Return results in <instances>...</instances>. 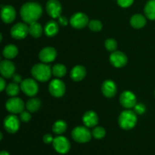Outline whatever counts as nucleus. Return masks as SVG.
<instances>
[{"label": "nucleus", "instance_id": "nucleus-1", "mask_svg": "<svg viewBox=\"0 0 155 155\" xmlns=\"http://www.w3.org/2000/svg\"><path fill=\"white\" fill-rule=\"evenodd\" d=\"M42 13L40 5L36 2H27L21 7V14L23 21L27 24L36 22Z\"/></svg>", "mask_w": 155, "mask_h": 155}, {"label": "nucleus", "instance_id": "nucleus-2", "mask_svg": "<svg viewBox=\"0 0 155 155\" xmlns=\"http://www.w3.org/2000/svg\"><path fill=\"white\" fill-rule=\"evenodd\" d=\"M31 73L36 80L40 82H46L51 78L52 71L48 65L45 64H37L33 67Z\"/></svg>", "mask_w": 155, "mask_h": 155}, {"label": "nucleus", "instance_id": "nucleus-3", "mask_svg": "<svg viewBox=\"0 0 155 155\" xmlns=\"http://www.w3.org/2000/svg\"><path fill=\"white\" fill-rule=\"evenodd\" d=\"M119 125L122 129L129 130L133 129L137 123L136 114L132 110H125L119 117Z\"/></svg>", "mask_w": 155, "mask_h": 155}, {"label": "nucleus", "instance_id": "nucleus-4", "mask_svg": "<svg viewBox=\"0 0 155 155\" xmlns=\"http://www.w3.org/2000/svg\"><path fill=\"white\" fill-rule=\"evenodd\" d=\"M72 137L76 142L80 143H86L90 141L92 134L86 127H77L73 130Z\"/></svg>", "mask_w": 155, "mask_h": 155}, {"label": "nucleus", "instance_id": "nucleus-5", "mask_svg": "<svg viewBox=\"0 0 155 155\" xmlns=\"http://www.w3.org/2000/svg\"><path fill=\"white\" fill-rule=\"evenodd\" d=\"M21 89L28 96H34L39 91L37 83L33 79H26L21 83Z\"/></svg>", "mask_w": 155, "mask_h": 155}, {"label": "nucleus", "instance_id": "nucleus-6", "mask_svg": "<svg viewBox=\"0 0 155 155\" xmlns=\"http://www.w3.org/2000/svg\"><path fill=\"white\" fill-rule=\"evenodd\" d=\"M6 109L12 114H20L24 110V101L20 98L12 97L8 99L5 104Z\"/></svg>", "mask_w": 155, "mask_h": 155}, {"label": "nucleus", "instance_id": "nucleus-7", "mask_svg": "<svg viewBox=\"0 0 155 155\" xmlns=\"http://www.w3.org/2000/svg\"><path fill=\"white\" fill-rule=\"evenodd\" d=\"M29 33V27L25 23H18L12 27L11 35L16 39H22Z\"/></svg>", "mask_w": 155, "mask_h": 155}, {"label": "nucleus", "instance_id": "nucleus-8", "mask_svg": "<svg viewBox=\"0 0 155 155\" xmlns=\"http://www.w3.org/2000/svg\"><path fill=\"white\" fill-rule=\"evenodd\" d=\"M52 143L55 151L60 154H66L71 148L70 142L64 136H58L54 138Z\"/></svg>", "mask_w": 155, "mask_h": 155}, {"label": "nucleus", "instance_id": "nucleus-9", "mask_svg": "<svg viewBox=\"0 0 155 155\" xmlns=\"http://www.w3.org/2000/svg\"><path fill=\"white\" fill-rule=\"evenodd\" d=\"M49 92L52 96L54 97H61L63 96L65 92V85L61 80L55 79L53 80L50 83L48 86Z\"/></svg>", "mask_w": 155, "mask_h": 155}, {"label": "nucleus", "instance_id": "nucleus-10", "mask_svg": "<svg viewBox=\"0 0 155 155\" xmlns=\"http://www.w3.org/2000/svg\"><path fill=\"white\" fill-rule=\"evenodd\" d=\"M71 26L76 29H82L89 24V18L84 13H76L71 17L70 21Z\"/></svg>", "mask_w": 155, "mask_h": 155}, {"label": "nucleus", "instance_id": "nucleus-11", "mask_svg": "<svg viewBox=\"0 0 155 155\" xmlns=\"http://www.w3.org/2000/svg\"><path fill=\"white\" fill-rule=\"evenodd\" d=\"M4 127L9 133H15L20 127V121L15 115L11 114L5 117L4 120Z\"/></svg>", "mask_w": 155, "mask_h": 155}, {"label": "nucleus", "instance_id": "nucleus-12", "mask_svg": "<svg viewBox=\"0 0 155 155\" xmlns=\"http://www.w3.org/2000/svg\"><path fill=\"white\" fill-rule=\"evenodd\" d=\"M61 5L58 0H48L46 4V11L50 17L58 18L61 14Z\"/></svg>", "mask_w": 155, "mask_h": 155}, {"label": "nucleus", "instance_id": "nucleus-13", "mask_svg": "<svg viewBox=\"0 0 155 155\" xmlns=\"http://www.w3.org/2000/svg\"><path fill=\"white\" fill-rule=\"evenodd\" d=\"M2 20L5 24H10L13 22L16 17V11L12 5L2 6L0 12Z\"/></svg>", "mask_w": 155, "mask_h": 155}, {"label": "nucleus", "instance_id": "nucleus-14", "mask_svg": "<svg viewBox=\"0 0 155 155\" xmlns=\"http://www.w3.org/2000/svg\"><path fill=\"white\" fill-rule=\"evenodd\" d=\"M120 101L124 107L130 109L136 104V97L132 92L126 91L121 94Z\"/></svg>", "mask_w": 155, "mask_h": 155}, {"label": "nucleus", "instance_id": "nucleus-15", "mask_svg": "<svg viewBox=\"0 0 155 155\" xmlns=\"http://www.w3.org/2000/svg\"><path fill=\"white\" fill-rule=\"evenodd\" d=\"M110 61L115 68H122L127 63V57L122 51H114L110 56Z\"/></svg>", "mask_w": 155, "mask_h": 155}, {"label": "nucleus", "instance_id": "nucleus-16", "mask_svg": "<svg viewBox=\"0 0 155 155\" xmlns=\"http://www.w3.org/2000/svg\"><path fill=\"white\" fill-rule=\"evenodd\" d=\"M57 56L56 50L52 47H45L40 51L39 58L41 61L44 63H50L55 59Z\"/></svg>", "mask_w": 155, "mask_h": 155}, {"label": "nucleus", "instance_id": "nucleus-17", "mask_svg": "<svg viewBox=\"0 0 155 155\" xmlns=\"http://www.w3.org/2000/svg\"><path fill=\"white\" fill-rule=\"evenodd\" d=\"M15 66L11 61L4 60L0 62V74L5 78H10L15 74Z\"/></svg>", "mask_w": 155, "mask_h": 155}, {"label": "nucleus", "instance_id": "nucleus-18", "mask_svg": "<svg viewBox=\"0 0 155 155\" xmlns=\"http://www.w3.org/2000/svg\"><path fill=\"white\" fill-rule=\"evenodd\" d=\"M101 91H102V93L104 94V96L107 97V98H111L116 95V84L114 83V82L111 81V80H106L102 84Z\"/></svg>", "mask_w": 155, "mask_h": 155}, {"label": "nucleus", "instance_id": "nucleus-19", "mask_svg": "<svg viewBox=\"0 0 155 155\" xmlns=\"http://www.w3.org/2000/svg\"><path fill=\"white\" fill-rule=\"evenodd\" d=\"M83 121L87 127H93L98 124V118L94 111H88L83 116Z\"/></svg>", "mask_w": 155, "mask_h": 155}, {"label": "nucleus", "instance_id": "nucleus-20", "mask_svg": "<svg viewBox=\"0 0 155 155\" xmlns=\"http://www.w3.org/2000/svg\"><path fill=\"white\" fill-rule=\"evenodd\" d=\"M86 71L84 67L81 65H77L72 69L71 77L74 81H80L86 77Z\"/></svg>", "mask_w": 155, "mask_h": 155}, {"label": "nucleus", "instance_id": "nucleus-21", "mask_svg": "<svg viewBox=\"0 0 155 155\" xmlns=\"http://www.w3.org/2000/svg\"><path fill=\"white\" fill-rule=\"evenodd\" d=\"M146 24V19L145 17L140 14L133 15L130 19V24L132 27H133L136 29H140L143 27Z\"/></svg>", "mask_w": 155, "mask_h": 155}, {"label": "nucleus", "instance_id": "nucleus-22", "mask_svg": "<svg viewBox=\"0 0 155 155\" xmlns=\"http://www.w3.org/2000/svg\"><path fill=\"white\" fill-rule=\"evenodd\" d=\"M3 55L5 58L12 59L14 58L18 54V49L15 45H8L3 49Z\"/></svg>", "mask_w": 155, "mask_h": 155}, {"label": "nucleus", "instance_id": "nucleus-23", "mask_svg": "<svg viewBox=\"0 0 155 155\" xmlns=\"http://www.w3.org/2000/svg\"><path fill=\"white\" fill-rule=\"evenodd\" d=\"M58 24L54 21H49L45 27V33L48 36H54L58 33Z\"/></svg>", "mask_w": 155, "mask_h": 155}, {"label": "nucleus", "instance_id": "nucleus-24", "mask_svg": "<svg viewBox=\"0 0 155 155\" xmlns=\"http://www.w3.org/2000/svg\"><path fill=\"white\" fill-rule=\"evenodd\" d=\"M145 14L150 20H155V0H150L145 7Z\"/></svg>", "mask_w": 155, "mask_h": 155}, {"label": "nucleus", "instance_id": "nucleus-25", "mask_svg": "<svg viewBox=\"0 0 155 155\" xmlns=\"http://www.w3.org/2000/svg\"><path fill=\"white\" fill-rule=\"evenodd\" d=\"M29 33L33 37H39L42 33V26L37 22L32 23V24H30V27H29Z\"/></svg>", "mask_w": 155, "mask_h": 155}, {"label": "nucleus", "instance_id": "nucleus-26", "mask_svg": "<svg viewBox=\"0 0 155 155\" xmlns=\"http://www.w3.org/2000/svg\"><path fill=\"white\" fill-rule=\"evenodd\" d=\"M41 101L39 98H31L27 102L26 107L30 112H35L38 110L40 107Z\"/></svg>", "mask_w": 155, "mask_h": 155}, {"label": "nucleus", "instance_id": "nucleus-27", "mask_svg": "<svg viewBox=\"0 0 155 155\" xmlns=\"http://www.w3.org/2000/svg\"><path fill=\"white\" fill-rule=\"evenodd\" d=\"M51 71H52V74L56 77H62L66 74L67 68L64 64H55L53 67Z\"/></svg>", "mask_w": 155, "mask_h": 155}, {"label": "nucleus", "instance_id": "nucleus-28", "mask_svg": "<svg viewBox=\"0 0 155 155\" xmlns=\"http://www.w3.org/2000/svg\"><path fill=\"white\" fill-rule=\"evenodd\" d=\"M5 90H6V93H7L9 96L15 97L19 93L20 87L19 86H18V83H11L6 86Z\"/></svg>", "mask_w": 155, "mask_h": 155}, {"label": "nucleus", "instance_id": "nucleus-29", "mask_svg": "<svg viewBox=\"0 0 155 155\" xmlns=\"http://www.w3.org/2000/svg\"><path fill=\"white\" fill-rule=\"evenodd\" d=\"M67 130V124L63 120H58L54 123L53 125L52 130L56 134L61 135L65 132Z\"/></svg>", "mask_w": 155, "mask_h": 155}, {"label": "nucleus", "instance_id": "nucleus-30", "mask_svg": "<svg viewBox=\"0 0 155 155\" xmlns=\"http://www.w3.org/2000/svg\"><path fill=\"white\" fill-rule=\"evenodd\" d=\"M105 130L101 127H95V128L92 130V136H93L94 138H95V139H103V138L105 136Z\"/></svg>", "mask_w": 155, "mask_h": 155}, {"label": "nucleus", "instance_id": "nucleus-31", "mask_svg": "<svg viewBox=\"0 0 155 155\" xmlns=\"http://www.w3.org/2000/svg\"><path fill=\"white\" fill-rule=\"evenodd\" d=\"M89 29L92 31H100L102 28V24L101 21H98V20H92L90 22H89Z\"/></svg>", "mask_w": 155, "mask_h": 155}, {"label": "nucleus", "instance_id": "nucleus-32", "mask_svg": "<svg viewBox=\"0 0 155 155\" xmlns=\"http://www.w3.org/2000/svg\"><path fill=\"white\" fill-rule=\"evenodd\" d=\"M117 47V43L116 40L113 39H108L105 41V48L106 49L110 51H115V49Z\"/></svg>", "mask_w": 155, "mask_h": 155}, {"label": "nucleus", "instance_id": "nucleus-33", "mask_svg": "<svg viewBox=\"0 0 155 155\" xmlns=\"http://www.w3.org/2000/svg\"><path fill=\"white\" fill-rule=\"evenodd\" d=\"M20 118H21V120L23 122H28L31 119V115H30L29 112L23 110L21 113H20Z\"/></svg>", "mask_w": 155, "mask_h": 155}, {"label": "nucleus", "instance_id": "nucleus-34", "mask_svg": "<svg viewBox=\"0 0 155 155\" xmlns=\"http://www.w3.org/2000/svg\"><path fill=\"white\" fill-rule=\"evenodd\" d=\"M117 3L120 7L127 8L133 4V0H117Z\"/></svg>", "mask_w": 155, "mask_h": 155}, {"label": "nucleus", "instance_id": "nucleus-35", "mask_svg": "<svg viewBox=\"0 0 155 155\" xmlns=\"http://www.w3.org/2000/svg\"><path fill=\"white\" fill-rule=\"evenodd\" d=\"M134 107H135V111H136L137 114H142L145 111V105H143L142 104H136Z\"/></svg>", "mask_w": 155, "mask_h": 155}, {"label": "nucleus", "instance_id": "nucleus-36", "mask_svg": "<svg viewBox=\"0 0 155 155\" xmlns=\"http://www.w3.org/2000/svg\"><path fill=\"white\" fill-rule=\"evenodd\" d=\"M43 141L45 143L49 144V143H51V142H53V141H54V138H53V136H51V135L46 134L44 136Z\"/></svg>", "mask_w": 155, "mask_h": 155}, {"label": "nucleus", "instance_id": "nucleus-37", "mask_svg": "<svg viewBox=\"0 0 155 155\" xmlns=\"http://www.w3.org/2000/svg\"><path fill=\"white\" fill-rule=\"evenodd\" d=\"M58 22H59V24H61V25L66 26V25H68V19H67L65 17L60 16L58 18Z\"/></svg>", "mask_w": 155, "mask_h": 155}, {"label": "nucleus", "instance_id": "nucleus-38", "mask_svg": "<svg viewBox=\"0 0 155 155\" xmlns=\"http://www.w3.org/2000/svg\"><path fill=\"white\" fill-rule=\"evenodd\" d=\"M12 78H13L14 83H18V84L22 82V78H21V76L18 75V74H14V75L12 76Z\"/></svg>", "mask_w": 155, "mask_h": 155}, {"label": "nucleus", "instance_id": "nucleus-39", "mask_svg": "<svg viewBox=\"0 0 155 155\" xmlns=\"http://www.w3.org/2000/svg\"><path fill=\"white\" fill-rule=\"evenodd\" d=\"M5 88V81L4 80V79L0 77V92L3 91Z\"/></svg>", "mask_w": 155, "mask_h": 155}, {"label": "nucleus", "instance_id": "nucleus-40", "mask_svg": "<svg viewBox=\"0 0 155 155\" xmlns=\"http://www.w3.org/2000/svg\"><path fill=\"white\" fill-rule=\"evenodd\" d=\"M0 155H10V154H9V153L7 152V151H2L0 152Z\"/></svg>", "mask_w": 155, "mask_h": 155}, {"label": "nucleus", "instance_id": "nucleus-41", "mask_svg": "<svg viewBox=\"0 0 155 155\" xmlns=\"http://www.w3.org/2000/svg\"><path fill=\"white\" fill-rule=\"evenodd\" d=\"M2 137H3V136H2V133L1 132H0V141H1L2 139Z\"/></svg>", "mask_w": 155, "mask_h": 155}, {"label": "nucleus", "instance_id": "nucleus-42", "mask_svg": "<svg viewBox=\"0 0 155 155\" xmlns=\"http://www.w3.org/2000/svg\"><path fill=\"white\" fill-rule=\"evenodd\" d=\"M2 33H0V42H2Z\"/></svg>", "mask_w": 155, "mask_h": 155}]
</instances>
